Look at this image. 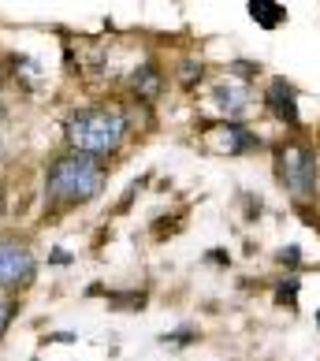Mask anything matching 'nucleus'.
<instances>
[{
	"instance_id": "7",
	"label": "nucleus",
	"mask_w": 320,
	"mask_h": 361,
	"mask_svg": "<svg viewBox=\"0 0 320 361\" xmlns=\"http://www.w3.org/2000/svg\"><path fill=\"white\" fill-rule=\"evenodd\" d=\"M250 19L257 26H264V30H276V26H283L287 8L276 4V0H253V4H250Z\"/></svg>"
},
{
	"instance_id": "1",
	"label": "nucleus",
	"mask_w": 320,
	"mask_h": 361,
	"mask_svg": "<svg viewBox=\"0 0 320 361\" xmlns=\"http://www.w3.org/2000/svg\"><path fill=\"white\" fill-rule=\"evenodd\" d=\"M101 186H104V171L86 153L60 157L49 171V197L60 205H82L101 194Z\"/></svg>"
},
{
	"instance_id": "8",
	"label": "nucleus",
	"mask_w": 320,
	"mask_h": 361,
	"mask_svg": "<svg viewBox=\"0 0 320 361\" xmlns=\"http://www.w3.org/2000/svg\"><path fill=\"white\" fill-rule=\"evenodd\" d=\"M216 104H220L223 112H242L246 104H250V97H246L242 86H220L216 90Z\"/></svg>"
},
{
	"instance_id": "4",
	"label": "nucleus",
	"mask_w": 320,
	"mask_h": 361,
	"mask_svg": "<svg viewBox=\"0 0 320 361\" xmlns=\"http://www.w3.org/2000/svg\"><path fill=\"white\" fill-rule=\"evenodd\" d=\"M34 276V253L23 243H11V238H0V287H23L30 283Z\"/></svg>"
},
{
	"instance_id": "13",
	"label": "nucleus",
	"mask_w": 320,
	"mask_h": 361,
	"mask_svg": "<svg viewBox=\"0 0 320 361\" xmlns=\"http://www.w3.org/2000/svg\"><path fill=\"white\" fill-rule=\"evenodd\" d=\"M0 153H4V145H0Z\"/></svg>"
},
{
	"instance_id": "6",
	"label": "nucleus",
	"mask_w": 320,
	"mask_h": 361,
	"mask_svg": "<svg viewBox=\"0 0 320 361\" xmlns=\"http://www.w3.org/2000/svg\"><path fill=\"white\" fill-rule=\"evenodd\" d=\"M269 109L283 119V123H298V97H295V90H290L283 78L272 82V90H269Z\"/></svg>"
},
{
	"instance_id": "5",
	"label": "nucleus",
	"mask_w": 320,
	"mask_h": 361,
	"mask_svg": "<svg viewBox=\"0 0 320 361\" xmlns=\"http://www.w3.org/2000/svg\"><path fill=\"white\" fill-rule=\"evenodd\" d=\"M209 145L216 153H228V157H235V153H242V149H250L253 145V138L246 135L242 127H235V123H223V127H216L209 135Z\"/></svg>"
},
{
	"instance_id": "12",
	"label": "nucleus",
	"mask_w": 320,
	"mask_h": 361,
	"mask_svg": "<svg viewBox=\"0 0 320 361\" xmlns=\"http://www.w3.org/2000/svg\"><path fill=\"white\" fill-rule=\"evenodd\" d=\"M316 324H320V313H316Z\"/></svg>"
},
{
	"instance_id": "3",
	"label": "nucleus",
	"mask_w": 320,
	"mask_h": 361,
	"mask_svg": "<svg viewBox=\"0 0 320 361\" xmlns=\"http://www.w3.org/2000/svg\"><path fill=\"white\" fill-rule=\"evenodd\" d=\"M279 179H283V186L295 197H309L316 190V157L309 145L302 142H290L279 149Z\"/></svg>"
},
{
	"instance_id": "10",
	"label": "nucleus",
	"mask_w": 320,
	"mask_h": 361,
	"mask_svg": "<svg viewBox=\"0 0 320 361\" xmlns=\"http://www.w3.org/2000/svg\"><path fill=\"white\" fill-rule=\"evenodd\" d=\"M11 317H16V305H11V302H0V336H4V328L11 324Z\"/></svg>"
},
{
	"instance_id": "11",
	"label": "nucleus",
	"mask_w": 320,
	"mask_h": 361,
	"mask_svg": "<svg viewBox=\"0 0 320 361\" xmlns=\"http://www.w3.org/2000/svg\"><path fill=\"white\" fill-rule=\"evenodd\" d=\"M279 261H290V264H295V261H298V250H295V246L283 250V253H279Z\"/></svg>"
},
{
	"instance_id": "2",
	"label": "nucleus",
	"mask_w": 320,
	"mask_h": 361,
	"mask_svg": "<svg viewBox=\"0 0 320 361\" xmlns=\"http://www.w3.org/2000/svg\"><path fill=\"white\" fill-rule=\"evenodd\" d=\"M123 116L112 112V109H82L71 123H68V138L75 145V153H86V157H104L119 149L123 142Z\"/></svg>"
},
{
	"instance_id": "9",
	"label": "nucleus",
	"mask_w": 320,
	"mask_h": 361,
	"mask_svg": "<svg viewBox=\"0 0 320 361\" xmlns=\"http://www.w3.org/2000/svg\"><path fill=\"white\" fill-rule=\"evenodd\" d=\"M135 86H138L142 93H149V97H153V93H156V75H153L149 68H145V71H142V78H135Z\"/></svg>"
}]
</instances>
